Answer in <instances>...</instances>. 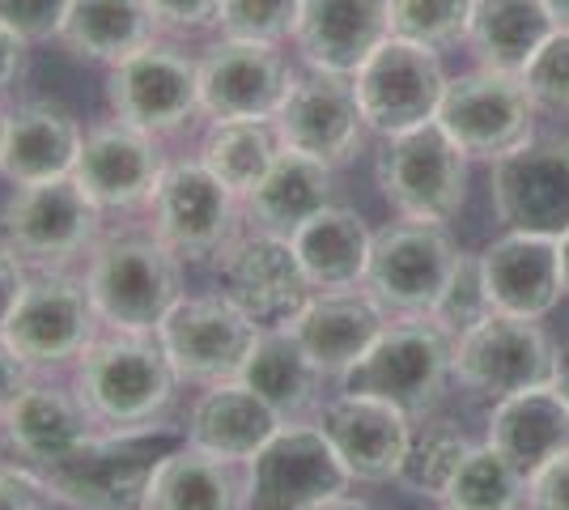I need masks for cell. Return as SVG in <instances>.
Instances as JSON below:
<instances>
[{
  "mask_svg": "<svg viewBox=\"0 0 569 510\" xmlns=\"http://www.w3.org/2000/svg\"><path fill=\"white\" fill-rule=\"evenodd\" d=\"M298 9H302V0H221L213 39L284 48V43H293Z\"/></svg>",
  "mask_w": 569,
  "mask_h": 510,
  "instance_id": "f35d334b",
  "label": "cell"
},
{
  "mask_svg": "<svg viewBox=\"0 0 569 510\" xmlns=\"http://www.w3.org/2000/svg\"><path fill=\"white\" fill-rule=\"evenodd\" d=\"M387 319L391 316L357 286V290H315L307 298V307L284 328L298 337L307 358L319 366V374L340 383L370 353V344L387 328Z\"/></svg>",
  "mask_w": 569,
  "mask_h": 510,
  "instance_id": "d4e9b609",
  "label": "cell"
},
{
  "mask_svg": "<svg viewBox=\"0 0 569 510\" xmlns=\"http://www.w3.org/2000/svg\"><path fill=\"white\" fill-rule=\"evenodd\" d=\"M451 337L426 316L387 319L370 353L340 379V391H366L396 404L412 421H426L451 383Z\"/></svg>",
  "mask_w": 569,
  "mask_h": 510,
  "instance_id": "8992f818",
  "label": "cell"
},
{
  "mask_svg": "<svg viewBox=\"0 0 569 510\" xmlns=\"http://www.w3.org/2000/svg\"><path fill=\"white\" fill-rule=\"evenodd\" d=\"M289 243L298 251L310 290H357L370 268L375 230L349 204H328L302 221L289 234Z\"/></svg>",
  "mask_w": 569,
  "mask_h": 510,
  "instance_id": "f1b7e54d",
  "label": "cell"
},
{
  "mask_svg": "<svg viewBox=\"0 0 569 510\" xmlns=\"http://www.w3.org/2000/svg\"><path fill=\"white\" fill-rule=\"evenodd\" d=\"M468 153L438 123L400 137H382L375 153V183L403 221L447 226L468 200Z\"/></svg>",
  "mask_w": 569,
  "mask_h": 510,
  "instance_id": "30bf717a",
  "label": "cell"
},
{
  "mask_svg": "<svg viewBox=\"0 0 569 510\" xmlns=\"http://www.w3.org/2000/svg\"><path fill=\"white\" fill-rule=\"evenodd\" d=\"M4 111H9V107H0V153H4Z\"/></svg>",
  "mask_w": 569,
  "mask_h": 510,
  "instance_id": "db71d44e",
  "label": "cell"
},
{
  "mask_svg": "<svg viewBox=\"0 0 569 510\" xmlns=\"http://www.w3.org/2000/svg\"><path fill=\"white\" fill-rule=\"evenodd\" d=\"M442 510H451V507H442Z\"/></svg>",
  "mask_w": 569,
  "mask_h": 510,
  "instance_id": "11a10c76",
  "label": "cell"
},
{
  "mask_svg": "<svg viewBox=\"0 0 569 510\" xmlns=\"http://www.w3.org/2000/svg\"><path fill=\"white\" fill-rule=\"evenodd\" d=\"M102 332L81 268H30L18 311L4 323V340L18 349L30 374H64Z\"/></svg>",
  "mask_w": 569,
  "mask_h": 510,
  "instance_id": "ba28073f",
  "label": "cell"
},
{
  "mask_svg": "<svg viewBox=\"0 0 569 510\" xmlns=\"http://www.w3.org/2000/svg\"><path fill=\"white\" fill-rule=\"evenodd\" d=\"M468 451H472V442L455 421H429L426 417L417 426V434H412L400 481L412 493H426L433 502H442V493L451 489L455 472H459V463L468 460Z\"/></svg>",
  "mask_w": 569,
  "mask_h": 510,
  "instance_id": "8d00e7d4",
  "label": "cell"
},
{
  "mask_svg": "<svg viewBox=\"0 0 569 510\" xmlns=\"http://www.w3.org/2000/svg\"><path fill=\"white\" fill-rule=\"evenodd\" d=\"M213 272L217 290L234 307H242L260 328L289 323L315 293L293 243L284 234L256 230V226H242V234L217 256Z\"/></svg>",
  "mask_w": 569,
  "mask_h": 510,
  "instance_id": "e0dca14e",
  "label": "cell"
},
{
  "mask_svg": "<svg viewBox=\"0 0 569 510\" xmlns=\"http://www.w3.org/2000/svg\"><path fill=\"white\" fill-rule=\"evenodd\" d=\"M94 430L98 426L86 413L81 396L72 391V383H60L56 374H30L26 388L13 396V404L0 417L4 451L39 472L69 460Z\"/></svg>",
  "mask_w": 569,
  "mask_h": 510,
  "instance_id": "7402d4cb",
  "label": "cell"
},
{
  "mask_svg": "<svg viewBox=\"0 0 569 510\" xmlns=\"http://www.w3.org/2000/svg\"><path fill=\"white\" fill-rule=\"evenodd\" d=\"M480 272L498 316L545 319L566 298L561 251H557V239H545V234L506 230L480 251Z\"/></svg>",
  "mask_w": 569,
  "mask_h": 510,
  "instance_id": "484cf974",
  "label": "cell"
},
{
  "mask_svg": "<svg viewBox=\"0 0 569 510\" xmlns=\"http://www.w3.org/2000/svg\"><path fill=\"white\" fill-rule=\"evenodd\" d=\"M319 510H387V507H375V502H366V498H357V493H340V498H332L328 507Z\"/></svg>",
  "mask_w": 569,
  "mask_h": 510,
  "instance_id": "681fc988",
  "label": "cell"
},
{
  "mask_svg": "<svg viewBox=\"0 0 569 510\" xmlns=\"http://www.w3.org/2000/svg\"><path fill=\"white\" fill-rule=\"evenodd\" d=\"M459 247L447 234V226H426V221H391L375 234L370 247V268L361 290L379 302L387 316H429L438 293L447 290Z\"/></svg>",
  "mask_w": 569,
  "mask_h": 510,
  "instance_id": "5bb4252c",
  "label": "cell"
},
{
  "mask_svg": "<svg viewBox=\"0 0 569 510\" xmlns=\"http://www.w3.org/2000/svg\"><path fill=\"white\" fill-rule=\"evenodd\" d=\"M30 43H22L9 26H0V107H9L18 86L26 77V64H30Z\"/></svg>",
  "mask_w": 569,
  "mask_h": 510,
  "instance_id": "bcb514c9",
  "label": "cell"
},
{
  "mask_svg": "<svg viewBox=\"0 0 569 510\" xmlns=\"http://www.w3.org/2000/svg\"><path fill=\"white\" fill-rule=\"evenodd\" d=\"M536 102L527 94L519 73L480 69L447 81V94L438 102L433 123L451 137L468 158L493 162L506 149H515L536 132Z\"/></svg>",
  "mask_w": 569,
  "mask_h": 510,
  "instance_id": "2e32d148",
  "label": "cell"
},
{
  "mask_svg": "<svg viewBox=\"0 0 569 510\" xmlns=\"http://www.w3.org/2000/svg\"><path fill=\"white\" fill-rule=\"evenodd\" d=\"M281 426V417L272 413L242 379H230V383L196 391L188 417H183V438L196 451L242 468Z\"/></svg>",
  "mask_w": 569,
  "mask_h": 510,
  "instance_id": "4316f807",
  "label": "cell"
},
{
  "mask_svg": "<svg viewBox=\"0 0 569 510\" xmlns=\"http://www.w3.org/2000/svg\"><path fill=\"white\" fill-rule=\"evenodd\" d=\"M557 358L561 349L540 328V319L489 316L451 344V374L468 396L498 404L506 396L552 383Z\"/></svg>",
  "mask_w": 569,
  "mask_h": 510,
  "instance_id": "7c38bea8",
  "label": "cell"
},
{
  "mask_svg": "<svg viewBox=\"0 0 569 510\" xmlns=\"http://www.w3.org/2000/svg\"><path fill=\"white\" fill-rule=\"evenodd\" d=\"M26 281H30V264H26L22 256L4 243V239H0V332H4L9 316H13V311H18V302H22Z\"/></svg>",
  "mask_w": 569,
  "mask_h": 510,
  "instance_id": "7dc6e473",
  "label": "cell"
},
{
  "mask_svg": "<svg viewBox=\"0 0 569 510\" xmlns=\"http://www.w3.org/2000/svg\"><path fill=\"white\" fill-rule=\"evenodd\" d=\"M489 200L506 230L561 239L569 230V137L531 132L493 158Z\"/></svg>",
  "mask_w": 569,
  "mask_h": 510,
  "instance_id": "4fadbf2b",
  "label": "cell"
},
{
  "mask_svg": "<svg viewBox=\"0 0 569 510\" xmlns=\"http://www.w3.org/2000/svg\"><path fill=\"white\" fill-rule=\"evenodd\" d=\"M86 146V123L60 98L30 94L13 98L4 111V153H0V179L9 188L22 183H48L69 179L77 170Z\"/></svg>",
  "mask_w": 569,
  "mask_h": 510,
  "instance_id": "603a6c76",
  "label": "cell"
},
{
  "mask_svg": "<svg viewBox=\"0 0 569 510\" xmlns=\"http://www.w3.org/2000/svg\"><path fill=\"white\" fill-rule=\"evenodd\" d=\"M552 388H557V396L569 404V353H561L557 358V374H552Z\"/></svg>",
  "mask_w": 569,
  "mask_h": 510,
  "instance_id": "f907efd6",
  "label": "cell"
},
{
  "mask_svg": "<svg viewBox=\"0 0 569 510\" xmlns=\"http://www.w3.org/2000/svg\"><path fill=\"white\" fill-rule=\"evenodd\" d=\"M557 251H561V281H566V293H569V230L557 239Z\"/></svg>",
  "mask_w": 569,
  "mask_h": 510,
  "instance_id": "f5cc1de1",
  "label": "cell"
},
{
  "mask_svg": "<svg viewBox=\"0 0 569 510\" xmlns=\"http://www.w3.org/2000/svg\"><path fill=\"white\" fill-rule=\"evenodd\" d=\"M277 137L284 149L307 153L323 167H349L370 141L366 116L357 107L353 81L319 69H298L281 111H277Z\"/></svg>",
  "mask_w": 569,
  "mask_h": 510,
  "instance_id": "ac0fdd59",
  "label": "cell"
},
{
  "mask_svg": "<svg viewBox=\"0 0 569 510\" xmlns=\"http://www.w3.org/2000/svg\"><path fill=\"white\" fill-rule=\"evenodd\" d=\"M107 234V218L77 179L9 188L0 200V239L30 268H81Z\"/></svg>",
  "mask_w": 569,
  "mask_h": 510,
  "instance_id": "9c48e42d",
  "label": "cell"
},
{
  "mask_svg": "<svg viewBox=\"0 0 569 510\" xmlns=\"http://www.w3.org/2000/svg\"><path fill=\"white\" fill-rule=\"evenodd\" d=\"M72 0H0V26H9L30 48L60 43Z\"/></svg>",
  "mask_w": 569,
  "mask_h": 510,
  "instance_id": "b9f144b4",
  "label": "cell"
},
{
  "mask_svg": "<svg viewBox=\"0 0 569 510\" xmlns=\"http://www.w3.org/2000/svg\"><path fill=\"white\" fill-rule=\"evenodd\" d=\"M319 430L328 434L336 456L353 472L361 486H387L400 481L408 447L417 434V421L366 391H336L332 400L319 404Z\"/></svg>",
  "mask_w": 569,
  "mask_h": 510,
  "instance_id": "44dd1931",
  "label": "cell"
},
{
  "mask_svg": "<svg viewBox=\"0 0 569 510\" xmlns=\"http://www.w3.org/2000/svg\"><path fill=\"white\" fill-rule=\"evenodd\" d=\"M485 442L531 481V472H540L548 460L569 451V404L552 383L506 396L489 409Z\"/></svg>",
  "mask_w": 569,
  "mask_h": 510,
  "instance_id": "83f0119b",
  "label": "cell"
},
{
  "mask_svg": "<svg viewBox=\"0 0 569 510\" xmlns=\"http://www.w3.org/2000/svg\"><path fill=\"white\" fill-rule=\"evenodd\" d=\"M489 316H498V311H493L489 290H485L480 256H459V264H455L447 290L438 293V302H433V311H429L426 319L438 328V332H447L455 344L459 337H468L472 328H480Z\"/></svg>",
  "mask_w": 569,
  "mask_h": 510,
  "instance_id": "ab89813d",
  "label": "cell"
},
{
  "mask_svg": "<svg viewBox=\"0 0 569 510\" xmlns=\"http://www.w3.org/2000/svg\"><path fill=\"white\" fill-rule=\"evenodd\" d=\"M527 507L531 510H569V451L548 460L527 481Z\"/></svg>",
  "mask_w": 569,
  "mask_h": 510,
  "instance_id": "f6af8a7d",
  "label": "cell"
},
{
  "mask_svg": "<svg viewBox=\"0 0 569 510\" xmlns=\"http://www.w3.org/2000/svg\"><path fill=\"white\" fill-rule=\"evenodd\" d=\"M141 510H242V468L196 451L183 438L153 468Z\"/></svg>",
  "mask_w": 569,
  "mask_h": 510,
  "instance_id": "836d02e7",
  "label": "cell"
},
{
  "mask_svg": "<svg viewBox=\"0 0 569 510\" xmlns=\"http://www.w3.org/2000/svg\"><path fill=\"white\" fill-rule=\"evenodd\" d=\"M357 481L319 421H284L242 463V510H319Z\"/></svg>",
  "mask_w": 569,
  "mask_h": 510,
  "instance_id": "52a82bcc",
  "label": "cell"
},
{
  "mask_svg": "<svg viewBox=\"0 0 569 510\" xmlns=\"http://www.w3.org/2000/svg\"><path fill=\"white\" fill-rule=\"evenodd\" d=\"M183 442V421H158L144 430H94L69 460L48 468L56 502L69 510H141L153 468Z\"/></svg>",
  "mask_w": 569,
  "mask_h": 510,
  "instance_id": "3957f363",
  "label": "cell"
},
{
  "mask_svg": "<svg viewBox=\"0 0 569 510\" xmlns=\"http://www.w3.org/2000/svg\"><path fill=\"white\" fill-rule=\"evenodd\" d=\"M107 116L137 128L153 141H174L204 123L200 107V51H188L183 39H153L132 51L102 77Z\"/></svg>",
  "mask_w": 569,
  "mask_h": 510,
  "instance_id": "277c9868",
  "label": "cell"
},
{
  "mask_svg": "<svg viewBox=\"0 0 569 510\" xmlns=\"http://www.w3.org/2000/svg\"><path fill=\"white\" fill-rule=\"evenodd\" d=\"M522 86L545 116H569V30H552L548 43L522 69Z\"/></svg>",
  "mask_w": 569,
  "mask_h": 510,
  "instance_id": "60d3db41",
  "label": "cell"
},
{
  "mask_svg": "<svg viewBox=\"0 0 569 510\" xmlns=\"http://www.w3.org/2000/svg\"><path fill=\"white\" fill-rule=\"evenodd\" d=\"M238 379L256 391L281 421H307L323 404L319 400L323 374H319V366L310 362L307 349L298 344V337L284 323L260 328V337L251 344Z\"/></svg>",
  "mask_w": 569,
  "mask_h": 510,
  "instance_id": "4dcf8cb0",
  "label": "cell"
},
{
  "mask_svg": "<svg viewBox=\"0 0 569 510\" xmlns=\"http://www.w3.org/2000/svg\"><path fill=\"white\" fill-rule=\"evenodd\" d=\"M293 77L298 69L284 48L213 39L200 51L204 120H277Z\"/></svg>",
  "mask_w": 569,
  "mask_h": 510,
  "instance_id": "ffe728a7",
  "label": "cell"
},
{
  "mask_svg": "<svg viewBox=\"0 0 569 510\" xmlns=\"http://www.w3.org/2000/svg\"><path fill=\"white\" fill-rule=\"evenodd\" d=\"M281 149L284 146L272 120H204L196 158L213 170L238 200H247L272 170V162L281 158Z\"/></svg>",
  "mask_w": 569,
  "mask_h": 510,
  "instance_id": "e575fe53",
  "label": "cell"
},
{
  "mask_svg": "<svg viewBox=\"0 0 569 510\" xmlns=\"http://www.w3.org/2000/svg\"><path fill=\"white\" fill-rule=\"evenodd\" d=\"M153 39H162V26L144 0H72L56 48L77 64L111 69Z\"/></svg>",
  "mask_w": 569,
  "mask_h": 510,
  "instance_id": "f546056e",
  "label": "cell"
},
{
  "mask_svg": "<svg viewBox=\"0 0 569 510\" xmlns=\"http://www.w3.org/2000/svg\"><path fill=\"white\" fill-rule=\"evenodd\" d=\"M557 30L545 0H476L468 22V48L480 69L522 73L531 56Z\"/></svg>",
  "mask_w": 569,
  "mask_h": 510,
  "instance_id": "d6a6232c",
  "label": "cell"
},
{
  "mask_svg": "<svg viewBox=\"0 0 569 510\" xmlns=\"http://www.w3.org/2000/svg\"><path fill=\"white\" fill-rule=\"evenodd\" d=\"M167 162L170 153L162 141L107 116L98 123H86V146L72 179L102 209V218H132V213L144 218Z\"/></svg>",
  "mask_w": 569,
  "mask_h": 510,
  "instance_id": "d6986e66",
  "label": "cell"
},
{
  "mask_svg": "<svg viewBox=\"0 0 569 510\" xmlns=\"http://www.w3.org/2000/svg\"><path fill=\"white\" fill-rule=\"evenodd\" d=\"M0 510H60L48 477L22 460H0Z\"/></svg>",
  "mask_w": 569,
  "mask_h": 510,
  "instance_id": "7bdbcfd3",
  "label": "cell"
},
{
  "mask_svg": "<svg viewBox=\"0 0 569 510\" xmlns=\"http://www.w3.org/2000/svg\"><path fill=\"white\" fill-rule=\"evenodd\" d=\"M183 388H217L242 374V362L260 337V323L221 290L183 293L179 307L153 332Z\"/></svg>",
  "mask_w": 569,
  "mask_h": 510,
  "instance_id": "8fae6325",
  "label": "cell"
},
{
  "mask_svg": "<svg viewBox=\"0 0 569 510\" xmlns=\"http://www.w3.org/2000/svg\"><path fill=\"white\" fill-rule=\"evenodd\" d=\"M328 204H336V170L307 153L281 149V158L260 179V188L242 200V218L256 230H272L289 239L302 221Z\"/></svg>",
  "mask_w": 569,
  "mask_h": 510,
  "instance_id": "1f68e13d",
  "label": "cell"
},
{
  "mask_svg": "<svg viewBox=\"0 0 569 510\" xmlns=\"http://www.w3.org/2000/svg\"><path fill=\"white\" fill-rule=\"evenodd\" d=\"M72 391L98 430H144L167 421L179 400V374L170 370L158 337L98 332L69 370Z\"/></svg>",
  "mask_w": 569,
  "mask_h": 510,
  "instance_id": "6da1fadb",
  "label": "cell"
},
{
  "mask_svg": "<svg viewBox=\"0 0 569 510\" xmlns=\"http://www.w3.org/2000/svg\"><path fill=\"white\" fill-rule=\"evenodd\" d=\"M153 9V18L162 26L167 39H196V34H213L217 9L221 0H144Z\"/></svg>",
  "mask_w": 569,
  "mask_h": 510,
  "instance_id": "ee69618b",
  "label": "cell"
},
{
  "mask_svg": "<svg viewBox=\"0 0 569 510\" xmlns=\"http://www.w3.org/2000/svg\"><path fill=\"white\" fill-rule=\"evenodd\" d=\"M242 200L196 153L170 158L144 209V230L162 239L188 268L217 264V256L242 234Z\"/></svg>",
  "mask_w": 569,
  "mask_h": 510,
  "instance_id": "5b68a950",
  "label": "cell"
},
{
  "mask_svg": "<svg viewBox=\"0 0 569 510\" xmlns=\"http://www.w3.org/2000/svg\"><path fill=\"white\" fill-rule=\"evenodd\" d=\"M545 9L552 13V22L561 26V30H569V0H545Z\"/></svg>",
  "mask_w": 569,
  "mask_h": 510,
  "instance_id": "816d5d0a",
  "label": "cell"
},
{
  "mask_svg": "<svg viewBox=\"0 0 569 510\" xmlns=\"http://www.w3.org/2000/svg\"><path fill=\"white\" fill-rule=\"evenodd\" d=\"M188 264L149 230H107L86 256L81 277L107 332L153 337L188 293Z\"/></svg>",
  "mask_w": 569,
  "mask_h": 510,
  "instance_id": "7a4b0ae2",
  "label": "cell"
},
{
  "mask_svg": "<svg viewBox=\"0 0 569 510\" xmlns=\"http://www.w3.org/2000/svg\"><path fill=\"white\" fill-rule=\"evenodd\" d=\"M349 81L370 137L382 141V137H400L421 123H433L451 77L442 69V51L391 34Z\"/></svg>",
  "mask_w": 569,
  "mask_h": 510,
  "instance_id": "9a60e30c",
  "label": "cell"
},
{
  "mask_svg": "<svg viewBox=\"0 0 569 510\" xmlns=\"http://www.w3.org/2000/svg\"><path fill=\"white\" fill-rule=\"evenodd\" d=\"M472 4L476 0H391V34L433 51L468 43Z\"/></svg>",
  "mask_w": 569,
  "mask_h": 510,
  "instance_id": "74e56055",
  "label": "cell"
},
{
  "mask_svg": "<svg viewBox=\"0 0 569 510\" xmlns=\"http://www.w3.org/2000/svg\"><path fill=\"white\" fill-rule=\"evenodd\" d=\"M26 379H30V366L18 358V349L4 340V332H0V417H4V409L13 404V396L26 388Z\"/></svg>",
  "mask_w": 569,
  "mask_h": 510,
  "instance_id": "c3c4849f",
  "label": "cell"
},
{
  "mask_svg": "<svg viewBox=\"0 0 569 510\" xmlns=\"http://www.w3.org/2000/svg\"><path fill=\"white\" fill-rule=\"evenodd\" d=\"M527 502V477L501 451L480 442L459 463L451 489L442 493V507L451 510H522Z\"/></svg>",
  "mask_w": 569,
  "mask_h": 510,
  "instance_id": "d590c367",
  "label": "cell"
},
{
  "mask_svg": "<svg viewBox=\"0 0 569 510\" xmlns=\"http://www.w3.org/2000/svg\"><path fill=\"white\" fill-rule=\"evenodd\" d=\"M391 39V0H302L293 51L302 69L353 77Z\"/></svg>",
  "mask_w": 569,
  "mask_h": 510,
  "instance_id": "cb8c5ba5",
  "label": "cell"
}]
</instances>
